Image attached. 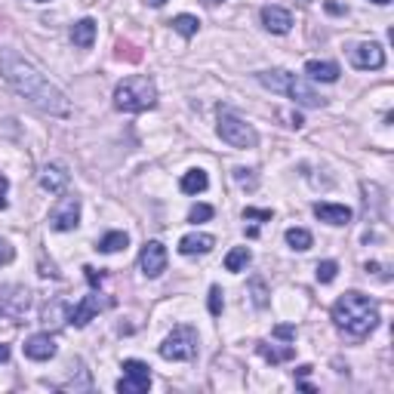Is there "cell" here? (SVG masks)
Wrapping results in <instances>:
<instances>
[{
	"label": "cell",
	"mask_w": 394,
	"mask_h": 394,
	"mask_svg": "<svg viewBox=\"0 0 394 394\" xmlns=\"http://www.w3.org/2000/svg\"><path fill=\"white\" fill-rule=\"evenodd\" d=\"M0 74L38 111L52 114V118H68L71 114V102L65 98V93L56 84H50V77L31 59H25L19 50H10V47L0 50Z\"/></svg>",
	"instance_id": "cell-1"
},
{
	"label": "cell",
	"mask_w": 394,
	"mask_h": 394,
	"mask_svg": "<svg viewBox=\"0 0 394 394\" xmlns=\"http://www.w3.org/2000/svg\"><path fill=\"white\" fill-rule=\"evenodd\" d=\"M333 320L345 336L364 339V336L373 333L376 324H379V305H376L370 296H364L357 290L342 293L333 305Z\"/></svg>",
	"instance_id": "cell-2"
},
{
	"label": "cell",
	"mask_w": 394,
	"mask_h": 394,
	"mask_svg": "<svg viewBox=\"0 0 394 394\" xmlns=\"http://www.w3.org/2000/svg\"><path fill=\"white\" fill-rule=\"evenodd\" d=\"M259 84L268 86L271 93H286L293 98L296 105H302V108H320L324 105V96H317L315 89H311L302 77H296L290 74V71H281V68H274V71H259Z\"/></svg>",
	"instance_id": "cell-3"
},
{
	"label": "cell",
	"mask_w": 394,
	"mask_h": 394,
	"mask_svg": "<svg viewBox=\"0 0 394 394\" xmlns=\"http://www.w3.org/2000/svg\"><path fill=\"white\" fill-rule=\"evenodd\" d=\"M114 105L118 111H127V114H139V111H148L157 105V86L151 77H127L114 86Z\"/></svg>",
	"instance_id": "cell-4"
},
{
	"label": "cell",
	"mask_w": 394,
	"mask_h": 394,
	"mask_svg": "<svg viewBox=\"0 0 394 394\" xmlns=\"http://www.w3.org/2000/svg\"><path fill=\"white\" fill-rule=\"evenodd\" d=\"M160 357L164 361H179V364H188V361H194L197 357V333H194V327H176L173 333H169L164 339V345H160Z\"/></svg>",
	"instance_id": "cell-5"
},
{
	"label": "cell",
	"mask_w": 394,
	"mask_h": 394,
	"mask_svg": "<svg viewBox=\"0 0 394 394\" xmlns=\"http://www.w3.org/2000/svg\"><path fill=\"white\" fill-rule=\"evenodd\" d=\"M216 133L222 136V142H228L231 148H256L259 145L256 130L249 127L247 120H240L237 114H231V111H219Z\"/></svg>",
	"instance_id": "cell-6"
},
{
	"label": "cell",
	"mask_w": 394,
	"mask_h": 394,
	"mask_svg": "<svg viewBox=\"0 0 394 394\" xmlns=\"http://www.w3.org/2000/svg\"><path fill=\"white\" fill-rule=\"evenodd\" d=\"M151 388V366L145 361H123V379L118 382L120 394H145Z\"/></svg>",
	"instance_id": "cell-7"
},
{
	"label": "cell",
	"mask_w": 394,
	"mask_h": 394,
	"mask_svg": "<svg viewBox=\"0 0 394 394\" xmlns=\"http://www.w3.org/2000/svg\"><path fill=\"white\" fill-rule=\"evenodd\" d=\"M80 222V201L77 197H62L50 213V228L52 231H74Z\"/></svg>",
	"instance_id": "cell-8"
},
{
	"label": "cell",
	"mask_w": 394,
	"mask_h": 394,
	"mask_svg": "<svg viewBox=\"0 0 394 394\" xmlns=\"http://www.w3.org/2000/svg\"><path fill=\"white\" fill-rule=\"evenodd\" d=\"M139 268L145 277H160L167 271V247L160 244V240H148V244L142 247Z\"/></svg>",
	"instance_id": "cell-9"
},
{
	"label": "cell",
	"mask_w": 394,
	"mask_h": 394,
	"mask_svg": "<svg viewBox=\"0 0 394 394\" xmlns=\"http://www.w3.org/2000/svg\"><path fill=\"white\" fill-rule=\"evenodd\" d=\"M0 315L6 317H22V311H28L31 305V293L25 286H0Z\"/></svg>",
	"instance_id": "cell-10"
},
{
	"label": "cell",
	"mask_w": 394,
	"mask_h": 394,
	"mask_svg": "<svg viewBox=\"0 0 394 394\" xmlns=\"http://www.w3.org/2000/svg\"><path fill=\"white\" fill-rule=\"evenodd\" d=\"M351 65L361 68V71H379L385 65V50L379 43H357L351 50Z\"/></svg>",
	"instance_id": "cell-11"
},
{
	"label": "cell",
	"mask_w": 394,
	"mask_h": 394,
	"mask_svg": "<svg viewBox=\"0 0 394 394\" xmlns=\"http://www.w3.org/2000/svg\"><path fill=\"white\" fill-rule=\"evenodd\" d=\"M71 182V173L62 164H47L40 169V188L50 194H62Z\"/></svg>",
	"instance_id": "cell-12"
},
{
	"label": "cell",
	"mask_w": 394,
	"mask_h": 394,
	"mask_svg": "<svg viewBox=\"0 0 394 394\" xmlns=\"http://www.w3.org/2000/svg\"><path fill=\"white\" fill-rule=\"evenodd\" d=\"M98 308H102V299H98L96 293H89L80 299V305H74L68 311V324H74V327H86L89 320H93L98 315Z\"/></svg>",
	"instance_id": "cell-13"
},
{
	"label": "cell",
	"mask_w": 394,
	"mask_h": 394,
	"mask_svg": "<svg viewBox=\"0 0 394 394\" xmlns=\"http://www.w3.org/2000/svg\"><path fill=\"white\" fill-rule=\"evenodd\" d=\"M262 25L271 34H286L293 28V16L290 10H283V6H262Z\"/></svg>",
	"instance_id": "cell-14"
},
{
	"label": "cell",
	"mask_w": 394,
	"mask_h": 394,
	"mask_svg": "<svg viewBox=\"0 0 394 394\" xmlns=\"http://www.w3.org/2000/svg\"><path fill=\"white\" fill-rule=\"evenodd\" d=\"M25 357H31V361H50V357H56V339L50 333L31 336L25 342Z\"/></svg>",
	"instance_id": "cell-15"
},
{
	"label": "cell",
	"mask_w": 394,
	"mask_h": 394,
	"mask_svg": "<svg viewBox=\"0 0 394 394\" xmlns=\"http://www.w3.org/2000/svg\"><path fill=\"white\" fill-rule=\"evenodd\" d=\"M315 216L327 225H348L351 222V210L342 203H315Z\"/></svg>",
	"instance_id": "cell-16"
},
{
	"label": "cell",
	"mask_w": 394,
	"mask_h": 394,
	"mask_svg": "<svg viewBox=\"0 0 394 394\" xmlns=\"http://www.w3.org/2000/svg\"><path fill=\"white\" fill-rule=\"evenodd\" d=\"M216 247V237L213 235H185L179 240V253L182 256H203Z\"/></svg>",
	"instance_id": "cell-17"
},
{
	"label": "cell",
	"mask_w": 394,
	"mask_h": 394,
	"mask_svg": "<svg viewBox=\"0 0 394 394\" xmlns=\"http://www.w3.org/2000/svg\"><path fill=\"white\" fill-rule=\"evenodd\" d=\"M305 71H308L311 80H324V84H336V80H339V65H336V62L311 59L308 65H305Z\"/></svg>",
	"instance_id": "cell-18"
},
{
	"label": "cell",
	"mask_w": 394,
	"mask_h": 394,
	"mask_svg": "<svg viewBox=\"0 0 394 394\" xmlns=\"http://www.w3.org/2000/svg\"><path fill=\"white\" fill-rule=\"evenodd\" d=\"M71 40H74V47L80 50H89L96 40V22L93 19H80L74 28H71Z\"/></svg>",
	"instance_id": "cell-19"
},
{
	"label": "cell",
	"mask_w": 394,
	"mask_h": 394,
	"mask_svg": "<svg viewBox=\"0 0 394 394\" xmlns=\"http://www.w3.org/2000/svg\"><path fill=\"white\" fill-rule=\"evenodd\" d=\"M207 185H210V179L203 169H188V173L182 176V191L185 194H201V191H207Z\"/></svg>",
	"instance_id": "cell-20"
},
{
	"label": "cell",
	"mask_w": 394,
	"mask_h": 394,
	"mask_svg": "<svg viewBox=\"0 0 394 394\" xmlns=\"http://www.w3.org/2000/svg\"><path fill=\"white\" fill-rule=\"evenodd\" d=\"M259 354H262V357H265L268 364H283V361H293L296 348H293V345L274 348V345H268V342H259Z\"/></svg>",
	"instance_id": "cell-21"
},
{
	"label": "cell",
	"mask_w": 394,
	"mask_h": 394,
	"mask_svg": "<svg viewBox=\"0 0 394 394\" xmlns=\"http://www.w3.org/2000/svg\"><path fill=\"white\" fill-rule=\"evenodd\" d=\"M249 259H253V253H249L247 247H235V249H231V253L225 256V271H231V274L244 271V268L249 265Z\"/></svg>",
	"instance_id": "cell-22"
},
{
	"label": "cell",
	"mask_w": 394,
	"mask_h": 394,
	"mask_svg": "<svg viewBox=\"0 0 394 394\" xmlns=\"http://www.w3.org/2000/svg\"><path fill=\"white\" fill-rule=\"evenodd\" d=\"M127 244H130V237L123 235V231H108V235L98 240L96 249H102V253H120V249H127Z\"/></svg>",
	"instance_id": "cell-23"
},
{
	"label": "cell",
	"mask_w": 394,
	"mask_h": 394,
	"mask_svg": "<svg viewBox=\"0 0 394 394\" xmlns=\"http://www.w3.org/2000/svg\"><path fill=\"white\" fill-rule=\"evenodd\" d=\"M286 244L302 253V249H308V247H311V235H308L305 228H286Z\"/></svg>",
	"instance_id": "cell-24"
},
{
	"label": "cell",
	"mask_w": 394,
	"mask_h": 394,
	"mask_svg": "<svg viewBox=\"0 0 394 394\" xmlns=\"http://www.w3.org/2000/svg\"><path fill=\"white\" fill-rule=\"evenodd\" d=\"M173 28L182 34V38H194L197 28H201V22H197L194 16H185V13H182V16H176V19H173Z\"/></svg>",
	"instance_id": "cell-25"
},
{
	"label": "cell",
	"mask_w": 394,
	"mask_h": 394,
	"mask_svg": "<svg viewBox=\"0 0 394 394\" xmlns=\"http://www.w3.org/2000/svg\"><path fill=\"white\" fill-rule=\"evenodd\" d=\"M339 274V265L333 262V259H327V262H317V281L320 283H333Z\"/></svg>",
	"instance_id": "cell-26"
},
{
	"label": "cell",
	"mask_w": 394,
	"mask_h": 394,
	"mask_svg": "<svg viewBox=\"0 0 394 394\" xmlns=\"http://www.w3.org/2000/svg\"><path fill=\"white\" fill-rule=\"evenodd\" d=\"M235 182H237L240 188H249V191H253V188L259 185V179H256V173H253V169H244V167H237V169H235Z\"/></svg>",
	"instance_id": "cell-27"
},
{
	"label": "cell",
	"mask_w": 394,
	"mask_h": 394,
	"mask_svg": "<svg viewBox=\"0 0 394 394\" xmlns=\"http://www.w3.org/2000/svg\"><path fill=\"white\" fill-rule=\"evenodd\" d=\"M249 290H253L256 308H265V305H268V290H265V283L259 281V277H253V281H249Z\"/></svg>",
	"instance_id": "cell-28"
},
{
	"label": "cell",
	"mask_w": 394,
	"mask_h": 394,
	"mask_svg": "<svg viewBox=\"0 0 394 394\" xmlns=\"http://www.w3.org/2000/svg\"><path fill=\"white\" fill-rule=\"evenodd\" d=\"M59 317H65V305H62L59 299L56 302H47V308H43V320H47V324H50V320H52V324H59Z\"/></svg>",
	"instance_id": "cell-29"
},
{
	"label": "cell",
	"mask_w": 394,
	"mask_h": 394,
	"mask_svg": "<svg viewBox=\"0 0 394 394\" xmlns=\"http://www.w3.org/2000/svg\"><path fill=\"white\" fill-rule=\"evenodd\" d=\"M222 308H225V299H222V290L219 286H210V315L219 317Z\"/></svg>",
	"instance_id": "cell-30"
},
{
	"label": "cell",
	"mask_w": 394,
	"mask_h": 394,
	"mask_svg": "<svg viewBox=\"0 0 394 394\" xmlns=\"http://www.w3.org/2000/svg\"><path fill=\"white\" fill-rule=\"evenodd\" d=\"M188 219L194 222H207V219H213V207H207V203H197V207H191V213H188Z\"/></svg>",
	"instance_id": "cell-31"
},
{
	"label": "cell",
	"mask_w": 394,
	"mask_h": 394,
	"mask_svg": "<svg viewBox=\"0 0 394 394\" xmlns=\"http://www.w3.org/2000/svg\"><path fill=\"white\" fill-rule=\"evenodd\" d=\"M13 259H16V249L10 247V240L0 237V265H10Z\"/></svg>",
	"instance_id": "cell-32"
},
{
	"label": "cell",
	"mask_w": 394,
	"mask_h": 394,
	"mask_svg": "<svg viewBox=\"0 0 394 394\" xmlns=\"http://www.w3.org/2000/svg\"><path fill=\"white\" fill-rule=\"evenodd\" d=\"M244 219H262V222H271V210H253V207H247V210H244Z\"/></svg>",
	"instance_id": "cell-33"
},
{
	"label": "cell",
	"mask_w": 394,
	"mask_h": 394,
	"mask_svg": "<svg viewBox=\"0 0 394 394\" xmlns=\"http://www.w3.org/2000/svg\"><path fill=\"white\" fill-rule=\"evenodd\" d=\"M274 336H277V339H293V336H296V327L281 324V327H274Z\"/></svg>",
	"instance_id": "cell-34"
},
{
	"label": "cell",
	"mask_w": 394,
	"mask_h": 394,
	"mask_svg": "<svg viewBox=\"0 0 394 394\" xmlns=\"http://www.w3.org/2000/svg\"><path fill=\"white\" fill-rule=\"evenodd\" d=\"M6 188H10V182H6V176L0 173V210H6Z\"/></svg>",
	"instance_id": "cell-35"
},
{
	"label": "cell",
	"mask_w": 394,
	"mask_h": 394,
	"mask_svg": "<svg viewBox=\"0 0 394 394\" xmlns=\"http://www.w3.org/2000/svg\"><path fill=\"white\" fill-rule=\"evenodd\" d=\"M84 271H86V281L93 283V286H96V283H102V271H96V268H89V265L84 268Z\"/></svg>",
	"instance_id": "cell-36"
},
{
	"label": "cell",
	"mask_w": 394,
	"mask_h": 394,
	"mask_svg": "<svg viewBox=\"0 0 394 394\" xmlns=\"http://www.w3.org/2000/svg\"><path fill=\"white\" fill-rule=\"evenodd\" d=\"M10 361V345H0V364Z\"/></svg>",
	"instance_id": "cell-37"
},
{
	"label": "cell",
	"mask_w": 394,
	"mask_h": 394,
	"mask_svg": "<svg viewBox=\"0 0 394 394\" xmlns=\"http://www.w3.org/2000/svg\"><path fill=\"white\" fill-rule=\"evenodd\" d=\"M148 4H151V6H164L167 0H148Z\"/></svg>",
	"instance_id": "cell-38"
},
{
	"label": "cell",
	"mask_w": 394,
	"mask_h": 394,
	"mask_svg": "<svg viewBox=\"0 0 394 394\" xmlns=\"http://www.w3.org/2000/svg\"><path fill=\"white\" fill-rule=\"evenodd\" d=\"M373 4H379V6H388V4H391V0H373Z\"/></svg>",
	"instance_id": "cell-39"
},
{
	"label": "cell",
	"mask_w": 394,
	"mask_h": 394,
	"mask_svg": "<svg viewBox=\"0 0 394 394\" xmlns=\"http://www.w3.org/2000/svg\"><path fill=\"white\" fill-rule=\"evenodd\" d=\"M203 4H219V0H203Z\"/></svg>",
	"instance_id": "cell-40"
},
{
	"label": "cell",
	"mask_w": 394,
	"mask_h": 394,
	"mask_svg": "<svg viewBox=\"0 0 394 394\" xmlns=\"http://www.w3.org/2000/svg\"><path fill=\"white\" fill-rule=\"evenodd\" d=\"M38 4H47V0H38Z\"/></svg>",
	"instance_id": "cell-41"
}]
</instances>
